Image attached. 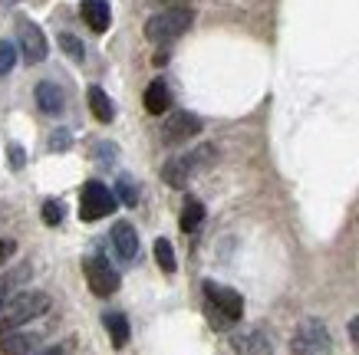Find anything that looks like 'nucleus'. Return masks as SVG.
I'll use <instances>...</instances> for the list:
<instances>
[{
  "label": "nucleus",
  "mask_w": 359,
  "mask_h": 355,
  "mask_svg": "<svg viewBox=\"0 0 359 355\" xmlns=\"http://www.w3.org/2000/svg\"><path fill=\"white\" fill-rule=\"evenodd\" d=\"M86 99H89V112H93L99 122H112V118H116V106H112V99L106 96L102 86H89Z\"/></svg>",
  "instance_id": "17"
},
{
  "label": "nucleus",
  "mask_w": 359,
  "mask_h": 355,
  "mask_svg": "<svg viewBox=\"0 0 359 355\" xmlns=\"http://www.w3.org/2000/svg\"><path fill=\"white\" fill-rule=\"evenodd\" d=\"M198 132H201V118L195 112H172L168 122L162 125V139L168 145H182V141L195 139Z\"/></svg>",
  "instance_id": "10"
},
{
  "label": "nucleus",
  "mask_w": 359,
  "mask_h": 355,
  "mask_svg": "<svg viewBox=\"0 0 359 355\" xmlns=\"http://www.w3.org/2000/svg\"><path fill=\"white\" fill-rule=\"evenodd\" d=\"M191 20H195V13L188 11V7H172V11L152 13L145 20V40L149 43H172L182 33H188Z\"/></svg>",
  "instance_id": "3"
},
{
  "label": "nucleus",
  "mask_w": 359,
  "mask_h": 355,
  "mask_svg": "<svg viewBox=\"0 0 359 355\" xmlns=\"http://www.w3.org/2000/svg\"><path fill=\"white\" fill-rule=\"evenodd\" d=\"M168 106H172V92L165 86V79H152L149 89H145V112L149 116H162V112H168Z\"/></svg>",
  "instance_id": "15"
},
{
  "label": "nucleus",
  "mask_w": 359,
  "mask_h": 355,
  "mask_svg": "<svg viewBox=\"0 0 359 355\" xmlns=\"http://www.w3.org/2000/svg\"><path fill=\"white\" fill-rule=\"evenodd\" d=\"M205 300H208V316H211L215 326H231L244 316V300H241V293H234L231 286H221V283L208 280Z\"/></svg>",
  "instance_id": "4"
},
{
  "label": "nucleus",
  "mask_w": 359,
  "mask_h": 355,
  "mask_svg": "<svg viewBox=\"0 0 359 355\" xmlns=\"http://www.w3.org/2000/svg\"><path fill=\"white\" fill-rule=\"evenodd\" d=\"M112 247H116L122 263L135 260V253H139V234H135V227L129 221H116V227H112Z\"/></svg>",
  "instance_id": "11"
},
{
  "label": "nucleus",
  "mask_w": 359,
  "mask_h": 355,
  "mask_svg": "<svg viewBox=\"0 0 359 355\" xmlns=\"http://www.w3.org/2000/svg\"><path fill=\"white\" fill-rule=\"evenodd\" d=\"M17 36H20V53L27 63H43L46 53H50V43H46L43 30L30 20H20L17 23Z\"/></svg>",
  "instance_id": "8"
},
{
  "label": "nucleus",
  "mask_w": 359,
  "mask_h": 355,
  "mask_svg": "<svg viewBox=\"0 0 359 355\" xmlns=\"http://www.w3.org/2000/svg\"><path fill=\"white\" fill-rule=\"evenodd\" d=\"M40 355H63V349H46V352H40Z\"/></svg>",
  "instance_id": "29"
},
{
  "label": "nucleus",
  "mask_w": 359,
  "mask_h": 355,
  "mask_svg": "<svg viewBox=\"0 0 359 355\" xmlns=\"http://www.w3.org/2000/svg\"><path fill=\"white\" fill-rule=\"evenodd\" d=\"M201 221H205V204H201V201H195V197H188L185 211H182V230H185V234H191V230H198V227H201Z\"/></svg>",
  "instance_id": "19"
},
{
  "label": "nucleus",
  "mask_w": 359,
  "mask_h": 355,
  "mask_svg": "<svg viewBox=\"0 0 359 355\" xmlns=\"http://www.w3.org/2000/svg\"><path fill=\"white\" fill-rule=\"evenodd\" d=\"M46 309H50V296H46V293H40V290L17 293V296L4 306V312H0V335L13 333V329H23L27 323L46 316Z\"/></svg>",
  "instance_id": "1"
},
{
  "label": "nucleus",
  "mask_w": 359,
  "mask_h": 355,
  "mask_svg": "<svg viewBox=\"0 0 359 355\" xmlns=\"http://www.w3.org/2000/svg\"><path fill=\"white\" fill-rule=\"evenodd\" d=\"M30 277V263H20V267H13L11 273H4L0 277V312H4V306L17 296V290L23 286V280Z\"/></svg>",
  "instance_id": "16"
},
{
  "label": "nucleus",
  "mask_w": 359,
  "mask_h": 355,
  "mask_svg": "<svg viewBox=\"0 0 359 355\" xmlns=\"http://www.w3.org/2000/svg\"><path fill=\"white\" fill-rule=\"evenodd\" d=\"M79 13H83V20L89 23V30L93 33L109 30V23H112L109 0H83V4H79Z\"/></svg>",
  "instance_id": "13"
},
{
  "label": "nucleus",
  "mask_w": 359,
  "mask_h": 355,
  "mask_svg": "<svg viewBox=\"0 0 359 355\" xmlns=\"http://www.w3.org/2000/svg\"><path fill=\"white\" fill-rule=\"evenodd\" d=\"M116 197H119L122 204H129V207L139 204V191H135V184H132L129 178H119V184H116Z\"/></svg>",
  "instance_id": "23"
},
{
  "label": "nucleus",
  "mask_w": 359,
  "mask_h": 355,
  "mask_svg": "<svg viewBox=\"0 0 359 355\" xmlns=\"http://www.w3.org/2000/svg\"><path fill=\"white\" fill-rule=\"evenodd\" d=\"M11 158H13V165L23 162V155H20V148H17V145H11Z\"/></svg>",
  "instance_id": "28"
},
{
  "label": "nucleus",
  "mask_w": 359,
  "mask_h": 355,
  "mask_svg": "<svg viewBox=\"0 0 359 355\" xmlns=\"http://www.w3.org/2000/svg\"><path fill=\"white\" fill-rule=\"evenodd\" d=\"M349 339H353V342H356V349H359V316H353V319H349Z\"/></svg>",
  "instance_id": "27"
},
{
  "label": "nucleus",
  "mask_w": 359,
  "mask_h": 355,
  "mask_svg": "<svg viewBox=\"0 0 359 355\" xmlns=\"http://www.w3.org/2000/svg\"><path fill=\"white\" fill-rule=\"evenodd\" d=\"M40 214H43V224L46 227H60V221H63V207L56 204V201H46Z\"/></svg>",
  "instance_id": "24"
},
{
  "label": "nucleus",
  "mask_w": 359,
  "mask_h": 355,
  "mask_svg": "<svg viewBox=\"0 0 359 355\" xmlns=\"http://www.w3.org/2000/svg\"><path fill=\"white\" fill-rule=\"evenodd\" d=\"M36 106H40V112H43V116H60V112H63V106H66L63 89L56 86V83H50V79L36 83Z\"/></svg>",
  "instance_id": "14"
},
{
  "label": "nucleus",
  "mask_w": 359,
  "mask_h": 355,
  "mask_svg": "<svg viewBox=\"0 0 359 355\" xmlns=\"http://www.w3.org/2000/svg\"><path fill=\"white\" fill-rule=\"evenodd\" d=\"M40 345V333H23V329H13V333L0 335V352L4 355H33Z\"/></svg>",
  "instance_id": "12"
},
{
  "label": "nucleus",
  "mask_w": 359,
  "mask_h": 355,
  "mask_svg": "<svg viewBox=\"0 0 359 355\" xmlns=\"http://www.w3.org/2000/svg\"><path fill=\"white\" fill-rule=\"evenodd\" d=\"M116 204H119V197H116L102 181H86L83 197H79V217L93 224V221L109 217L112 211H116Z\"/></svg>",
  "instance_id": "6"
},
{
  "label": "nucleus",
  "mask_w": 359,
  "mask_h": 355,
  "mask_svg": "<svg viewBox=\"0 0 359 355\" xmlns=\"http://www.w3.org/2000/svg\"><path fill=\"white\" fill-rule=\"evenodd\" d=\"M83 273H86L89 290L96 296H112L119 290V273H116V267L102 253H93V257L83 260Z\"/></svg>",
  "instance_id": "7"
},
{
  "label": "nucleus",
  "mask_w": 359,
  "mask_h": 355,
  "mask_svg": "<svg viewBox=\"0 0 359 355\" xmlns=\"http://www.w3.org/2000/svg\"><path fill=\"white\" fill-rule=\"evenodd\" d=\"M155 260H158V267H162L165 273H175V270H178V263H175V250L165 237L155 240Z\"/></svg>",
  "instance_id": "20"
},
{
  "label": "nucleus",
  "mask_w": 359,
  "mask_h": 355,
  "mask_svg": "<svg viewBox=\"0 0 359 355\" xmlns=\"http://www.w3.org/2000/svg\"><path fill=\"white\" fill-rule=\"evenodd\" d=\"M17 66V46L11 40H0V76H7Z\"/></svg>",
  "instance_id": "22"
},
{
  "label": "nucleus",
  "mask_w": 359,
  "mask_h": 355,
  "mask_svg": "<svg viewBox=\"0 0 359 355\" xmlns=\"http://www.w3.org/2000/svg\"><path fill=\"white\" fill-rule=\"evenodd\" d=\"M60 50H63L69 60H76V63L86 60V46H83V40H76L73 33H60Z\"/></svg>",
  "instance_id": "21"
},
{
  "label": "nucleus",
  "mask_w": 359,
  "mask_h": 355,
  "mask_svg": "<svg viewBox=\"0 0 359 355\" xmlns=\"http://www.w3.org/2000/svg\"><path fill=\"white\" fill-rule=\"evenodd\" d=\"M102 323H106V329H109V339H112L116 349H122V345L129 342V319H126L122 312H106Z\"/></svg>",
  "instance_id": "18"
},
{
  "label": "nucleus",
  "mask_w": 359,
  "mask_h": 355,
  "mask_svg": "<svg viewBox=\"0 0 359 355\" xmlns=\"http://www.w3.org/2000/svg\"><path fill=\"white\" fill-rule=\"evenodd\" d=\"M290 352L294 355H333V339L323 319H304L297 326L294 339H290Z\"/></svg>",
  "instance_id": "5"
},
{
  "label": "nucleus",
  "mask_w": 359,
  "mask_h": 355,
  "mask_svg": "<svg viewBox=\"0 0 359 355\" xmlns=\"http://www.w3.org/2000/svg\"><path fill=\"white\" fill-rule=\"evenodd\" d=\"M215 158H218L215 145H198V148H191L188 155H182V158H172V162L162 168L165 184H168V188H185V184L191 181V174H198L201 168H208V165H215Z\"/></svg>",
  "instance_id": "2"
},
{
  "label": "nucleus",
  "mask_w": 359,
  "mask_h": 355,
  "mask_svg": "<svg viewBox=\"0 0 359 355\" xmlns=\"http://www.w3.org/2000/svg\"><path fill=\"white\" fill-rule=\"evenodd\" d=\"M13 250H17V244H13V240H0V267H4V263L11 260Z\"/></svg>",
  "instance_id": "26"
},
{
  "label": "nucleus",
  "mask_w": 359,
  "mask_h": 355,
  "mask_svg": "<svg viewBox=\"0 0 359 355\" xmlns=\"http://www.w3.org/2000/svg\"><path fill=\"white\" fill-rule=\"evenodd\" d=\"M69 141H73V139H69V132L60 129V132H53V139H50V148H53V151H66V148H69Z\"/></svg>",
  "instance_id": "25"
},
{
  "label": "nucleus",
  "mask_w": 359,
  "mask_h": 355,
  "mask_svg": "<svg viewBox=\"0 0 359 355\" xmlns=\"http://www.w3.org/2000/svg\"><path fill=\"white\" fill-rule=\"evenodd\" d=\"M231 345H234L238 355H273V339L261 326H250V329L234 333L231 335Z\"/></svg>",
  "instance_id": "9"
}]
</instances>
